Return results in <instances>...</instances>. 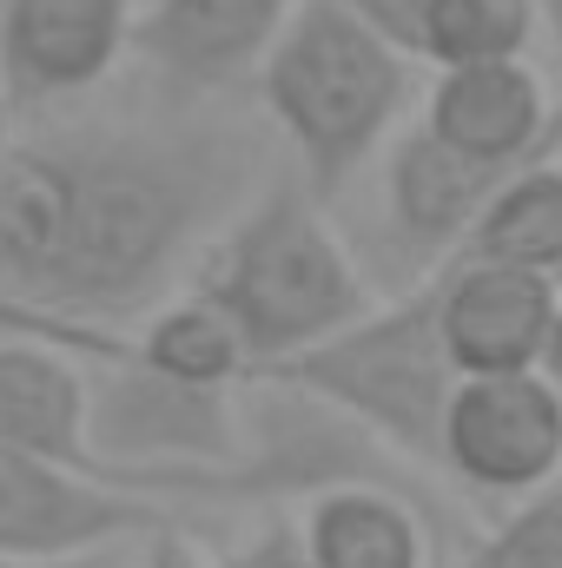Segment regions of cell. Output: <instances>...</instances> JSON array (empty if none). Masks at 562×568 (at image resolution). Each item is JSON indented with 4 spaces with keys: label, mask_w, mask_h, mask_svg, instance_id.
<instances>
[{
    "label": "cell",
    "mask_w": 562,
    "mask_h": 568,
    "mask_svg": "<svg viewBox=\"0 0 562 568\" xmlns=\"http://www.w3.org/2000/svg\"><path fill=\"white\" fill-rule=\"evenodd\" d=\"M245 205V152L212 133H53L0 152V297L127 317Z\"/></svg>",
    "instance_id": "cell-1"
},
{
    "label": "cell",
    "mask_w": 562,
    "mask_h": 568,
    "mask_svg": "<svg viewBox=\"0 0 562 568\" xmlns=\"http://www.w3.org/2000/svg\"><path fill=\"white\" fill-rule=\"evenodd\" d=\"M418 60L344 0H298L252 87L291 152L298 185L331 205L398 140V120L418 100Z\"/></svg>",
    "instance_id": "cell-2"
},
{
    "label": "cell",
    "mask_w": 562,
    "mask_h": 568,
    "mask_svg": "<svg viewBox=\"0 0 562 568\" xmlns=\"http://www.w3.org/2000/svg\"><path fill=\"white\" fill-rule=\"evenodd\" d=\"M192 284L239 324L252 351V377L344 331L358 311H371L351 245L331 232L324 205L298 185V172L259 185L212 232Z\"/></svg>",
    "instance_id": "cell-3"
},
{
    "label": "cell",
    "mask_w": 562,
    "mask_h": 568,
    "mask_svg": "<svg viewBox=\"0 0 562 568\" xmlns=\"http://www.w3.org/2000/svg\"><path fill=\"white\" fill-rule=\"evenodd\" d=\"M259 377L304 390L331 417L364 429L378 449L436 463L443 456V410L456 390V364H450L443 331H436V284L423 278L371 311H358L344 331L318 337L311 351L284 357Z\"/></svg>",
    "instance_id": "cell-4"
},
{
    "label": "cell",
    "mask_w": 562,
    "mask_h": 568,
    "mask_svg": "<svg viewBox=\"0 0 562 568\" xmlns=\"http://www.w3.org/2000/svg\"><path fill=\"white\" fill-rule=\"evenodd\" d=\"M165 516L133 489H113L107 476L7 443L0 436V556H33V562H67V556H100L152 536Z\"/></svg>",
    "instance_id": "cell-5"
},
{
    "label": "cell",
    "mask_w": 562,
    "mask_h": 568,
    "mask_svg": "<svg viewBox=\"0 0 562 568\" xmlns=\"http://www.w3.org/2000/svg\"><path fill=\"white\" fill-rule=\"evenodd\" d=\"M436 463L476 496H510V503L562 483V390L543 371L456 377Z\"/></svg>",
    "instance_id": "cell-6"
},
{
    "label": "cell",
    "mask_w": 562,
    "mask_h": 568,
    "mask_svg": "<svg viewBox=\"0 0 562 568\" xmlns=\"http://www.w3.org/2000/svg\"><path fill=\"white\" fill-rule=\"evenodd\" d=\"M423 133L450 145L456 159L510 179L562 140V106L550 80L530 60H490V67H443L423 93Z\"/></svg>",
    "instance_id": "cell-7"
},
{
    "label": "cell",
    "mask_w": 562,
    "mask_h": 568,
    "mask_svg": "<svg viewBox=\"0 0 562 568\" xmlns=\"http://www.w3.org/2000/svg\"><path fill=\"white\" fill-rule=\"evenodd\" d=\"M298 0H140L133 60L185 100L259 80Z\"/></svg>",
    "instance_id": "cell-8"
},
{
    "label": "cell",
    "mask_w": 562,
    "mask_h": 568,
    "mask_svg": "<svg viewBox=\"0 0 562 568\" xmlns=\"http://www.w3.org/2000/svg\"><path fill=\"white\" fill-rule=\"evenodd\" d=\"M140 0H7L0 80L13 106H60L93 93L133 53Z\"/></svg>",
    "instance_id": "cell-9"
},
{
    "label": "cell",
    "mask_w": 562,
    "mask_h": 568,
    "mask_svg": "<svg viewBox=\"0 0 562 568\" xmlns=\"http://www.w3.org/2000/svg\"><path fill=\"white\" fill-rule=\"evenodd\" d=\"M496 185H503L496 172L456 159L423 126L391 140V159H384V245L411 272V284L436 278L470 245Z\"/></svg>",
    "instance_id": "cell-10"
},
{
    "label": "cell",
    "mask_w": 562,
    "mask_h": 568,
    "mask_svg": "<svg viewBox=\"0 0 562 568\" xmlns=\"http://www.w3.org/2000/svg\"><path fill=\"white\" fill-rule=\"evenodd\" d=\"M430 284H436V331H443V351H450L456 377L543 371L550 278L510 272V265L450 258Z\"/></svg>",
    "instance_id": "cell-11"
},
{
    "label": "cell",
    "mask_w": 562,
    "mask_h": 568,
    "mask_svg": "<svg viewBox=\"0 0 562 568\" xmlns=\"http://www.w3.org/2000/svg\"><path fill=\"white\" fill-rule=\"evenodd\" d=\"M87 324V317H80ZM120 357H133L145 364L152 377H172V384H192V390H245L252 384V351H245V337H239V324L199 291V284H185L179 297H165V304H152V317H145L133 337H113L107 324H93Z\"/></svg>",
    "instance_id": "cell-12"
},
{
    "label": "cell",
    "mask_w": 562,
    "mask_h": 568,
    "mask_svg": "<svg viewBox=\"0 0 562 568\" xmlns=\"http://www.w3.org/2000/svg\"><path fill=\"white\" fill-rule=\"evenodd\" d=\"M0 436L93 469L87 463V371L40 337L0 331Z\"/></svg>",
    "instance_id": "cell-13"
},
{
    "label": "cell",
    "mask_w": 562,
    "mask_h": 568,
    "mask_svg": "<svg viewBox=\"0 0 562 568\" xmlns=\"http://www.w3.org/2000/svg\"><path fill=\"white\" fill-rule=\"evenodd\" d=\"M311 568H423L430 542L404 496L384 483H338L318 489L311 509L298 516Z\"/></svg>",
    "instance_id": "cell-14"
},
{
    "label": "cell",
    "mask_w": 562,
    "mask_h": 568,
    "mask_svg": "<svg viewBox=\"0 0 562 568\" xmlns=\"http://www.w3.org/2000/svg\"><path fill=\"white\" fill-rule=\"evenodd\" d=\"M456 258H476V265H510V272H536V278H556L562 272V159H536L523 172H510L470 245Z\"/></svg>",
    "instance_id": "cell-15"
},
{
    "label": "cell",
    "mask_w": 562,
    "mask_h": 568,
    "mask_svg": "<svg viewBox=\"0 0 562 568\" xmlns=\"http://www.w3.org/2000/svg\"><path fill=\"white\" fill-rule=\"evenodd\" d=\"M543 33L536 0H423L418 13V67H490V60H530V40Z\"/></svg>",
    "instance_id": "cell-16"
},
{
    "label": "cell",
    "mask_w": 562,
    "mask_h": 568,
    "mask_svg": "<svg viewBox=\"0 0 562 568\" xmlns=\"http://www.w3.org/2000/svg\"><path fill=\"white\" fill-rule=\"evenodd\" d=\"M463 568H562V483L516 496L503 523L463 549Z\"/></svg>",
    "instance_id": "cell-17"
},
{
    "label": "cell",
    "mask_w": 562,
    "mask_h": 568,
    "mask_svg": "<svg viewBox=\"0 0 562 568\" xmlns=\"http://www.w3.org/2000/svg\"><path fill=\"white\" fill-rule=\"evenodd\" d=\"M219 568H311V556H304V536H298V523H265L252 542H239L232 556Z\"/></svg>",
    "instance_id": "cell-18"
},
{
    "label": "cell",
    "mask_w": 562,
    "mask_h": 568,
    "mask_svg": "<svg viewBox=\"0 0 562 568\" xmlns=\"http://www.w3.org/2000/svg\"><path fill=\"white\" fill-rule=\"evenodd\" d=\"M127 568H219V562H205L192 536H179L172 523H159L152 536L133 542V562H127Z\"/></svg>",
    "instance_id": "cell-19"
},
{
    "label": "cell",
    "mask_w": 562,
    "mask_h": 568,
    "mask_svg": "<svg viewBox=\"0 0 562 568\" xmlns=\"http://www.w3.org/2000/svg\"><path fill=\"white\" fill-rule=\"evenodd\" d=\"M351 13H364L378 33H391L411 60H418V13H423V0H344Z\"/></svg>",
    "instance_id": "cell-20"
},
{
    "label": "cell",
    "mask_w": 562,
    "mask_h": 568,
    "mask_svg": "<svg viewBox=\"0 0 562 568\" xmlns=\"http://www.w3.org/2000/svg\"><path fill=\"white\" fill-rule=\"evenodd\" d=\"M133 562V542L127 549H100V556H67V562H33V556H0V568H127Z\"/></svg>",
    "instance_id": "cell-21"
},
{
    "label": "cell",
    "mask_w": 562,
    "mask_h": 568,
    "mask_svg": "<svg viewBox=\"0 0 562 568\" xmlns=\"http://www.w3.org/2000/svg\"><path fill=\"white\" fill-rule=\"evenodd\" d=\"M543 377L562 390V272L550 278V337H543Z\"/></svg>",
    "instance_id": "cell-22"
},
{
    "label": "cell",
    "mask_w": 562,
    "mask_h": 568,
    "mask_svg": "<svg viewBox=\"0 0 562 568\" xmlns=\"http://www.w3.org/2000/svg\"><path fill=\"white\" fill-rule=\"evenodd\" d=\"M536 20H543V40H550V60L562 80V0H536Z\"/></svg>",
    "instance_id": "cell-23"
},
{
    "label": "cell",
    "mask_w": 562,
    "mask_h": 568,
    "mask_svg": "<svg viewBox=\"0 0 562 568\" xmlns=\"http://www.w3.org/2000/svg\"><path fill=\"white\" fill-rule=\"evenodd\" d=\"M13 145V93H7V80H0V152Z\"/></svg>",
    "instance_id": "cell-24"
},
{
    "label": "cell",
    "mask_w": 562,
    "mask_h": 568,
    "mask_svg": "<svg viewBox=\"0 0 562 568\" xmlns=\"http://www.w3.org/2000/svg\"><path fill=\"white\" fill-rule=\"evenodd\" d=\"M0 20H7V0H0Z\"/></svg>",
    "instance_id": "cell-25"
}]
</instances>
